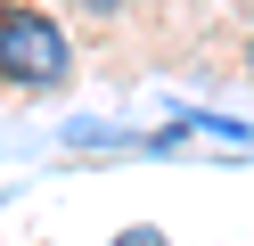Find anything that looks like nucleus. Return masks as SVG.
I'll return each instance as SVG.
<instances>
[{
    "mask_svg": "<svg viewBox=\"0 0 254 246\" xmlns=\"http://www.w3.org/2000/svg\"><path fill=\"white\" fill-rule=\"evenodd\" d=\"M66 66H74V49L58 33V16L25 8V0H0V82L50 90V82H66Z\"/></svg>",
    "mask_w": 254,
    "mask_h": 246,
    "instance_id": "1",
    "label": "nucleus"
},
{
    "mask_svg": "<svg viewBox=\"0 0 254 246\" xmlns=\"http://www.w3.org/2000/svg\"><path fill=\"white\" fill-rule=\"evenodd\" d=\"M115 246H164V238H156V230H123Z\"/></svg>",
    "mask_w": 254,
    "mask_h": 246,
    "instance_id": "2",
    "label": "nucleus"
},
{
    "mask_svg": "<svg viewBox=\"0 0 254 246\" xmlns=\"http://www.w3.org/2000/svg\"><path fill=\"white\" fill-rule=\"evenodd\" d=\"M90 8H115V0H90Z\"/></svg>",
    "mask_w": 254,
    "mask_h": 246,
    "instance_id": "3",
    "label": "nucleus"
},
{
    "mask_svg": "<svg viewBox=\"0 0 254 246\" xmlns=\"http://www.w3.org/2000/svg\"><path fill=\"white\" fill-rule=\"evenodd\" d=\"M246 66H254V41H246Z\"/></svg>",
    "mask_w": 254,
    "mask_h": 246,
    "instance_id": "4",
    "label": "nucleus"
}]
</instances>
